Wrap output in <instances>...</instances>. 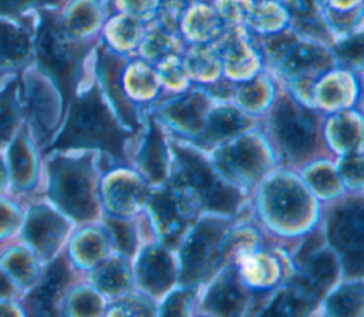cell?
<instances>
[{
	"label": "cell",
	"mask_w": 364,
	"mask_h": 317,
	"mask_svg": "<svg viewBox=\"0 0 364 317\" xmlns=\"http://www.w3.org/2000/svg\"><path fill=\"white\" fill-rule=\"evenodd\" d=\"M124 139L125 132L115 125L101 101L100 92L94 88L71 105L65 128L53 148H100L117 161H124Z\"/></svg>",
	"instance_id": "obj_1"
},
{
	"label": "cell",
	"mask_w": 364,
	"mask_h": 317,
	"mask_svg": "<svg viewBox=\"0 0 364 317\" xmlns=\"http://www.w3.org/2000/svg\"><path fill=\"white\" fill-rule=\"evenodd\" d=\"M37 55L41 67L54 80L67 101L78 78L82 50L68 38L58 20L50 13L41 14L37 34Z\"/></svg>",
	"instance_id": "obj_2"
},
{
	"label": "cell",
	"mask_w": 364,
	"mask_h": 317,
	"mask_svg": "<svg viewBox=\"0 0 364 317\" xmlns=\"http://www.w3.org/2000/svg\"><path fill=\"white\" fill-rule=\"evenodd\" d=\"M53 196L75 217H88L92 210L90 183L78 163L63 162L53 168Z\"/></svg>",
	"instance_id": "obj_3"
},
{
	"label": "cell",
	"mask_w": 364,
	"mask_h": 317,
	"mask_svg": "<svg viewBox=\"0 0 364 317\" xmlns=\"http://www.w3.org/2000/svg\"><path fill=\"white\" fill-rule=\"evenodd\" d=\"M181 172L183 178L203 196L209 208L230 212L235 209L236 192L219 183L206 163L188 151H178Z\"/></svg>",
	"instance_id": "obj_4"
},
{
	"label": "cell",
	"mask_w": 364,
	"mask_h": 317,
	"mask_svg": "<svg viewBox=\"0 0 364 317\" xmlns=\"http://www.w3.org/2000/svg\"><path fill=\"white\" fill-rule=\"evenodd\" d=\"M274 129L283 146L293 155H304L314 142L313 121L306 111L283 101L274 112Z\"/></svg>",
	"instance_id": "obj_5"
},
{
	"label": "cell",
	"mask_w": 364,
	"mask_h": 317,
	"mask_svg": "<svg viewBox=\"0 0 364 317\" xmlns=\"http://www.w3.org/2000/svg\"><path fill=\"white\" fill-rule=\"evenodd\" d=\"M64 233V222L47 208H36L31 210L27 226V240L43 254H50L58 245Z\"/></svg>",
	"instance_id": "obj_6"
},
{
	"label": "cell",
	"mask_w": 364,
	"mask_h": 317,
	"mask_svg": "<svg viewBox=\"0 0 364 317\" xmlns=\"http://www.w3.org/2000/svg\"><path fill=\"white\" fill-rule=\"evenodd\" d=\"M67 273L65 264L61 260H57L50 266L43 283L28 297V306L34 314L53 313L51 308L68 280Z\"/></svg>",
	"instance_id": "obj_7"
},
{
	"label": "cell",
	"mask_w": 364,
	"mask_h": 317,
	"mask_svg": "<svg viewBox=\"0 0 364 317\" xmlns=\"http://www.w3.org/2000/svg\"><path fill=\"white\" fill-rule=\"evenodd\" d=\"M27 108L33 124L41 139L48 138L53 129V97L47 91V87L37 81V78H30L27 82Z\"/></svg>",
	"instance_id": "obj_8"
},
{
	"label": "cell",
	"mask_w": 364,
	"mask_h": 317,
	"mask_svg": "<svg viewBox=\"0 0 364 317\" xmlns=\"http://www.w3.org/2000/svg\"><path fill=\"white\" fill-rule=\"evenodd\" d=\"M30 54V37L26 30L0 20V68H11Z\"/></svg>",
	"instance_id": "obj_9"
},
{
	"label": "cell",
	"mask_w": 364,
	"mask_h": 317,
	"mask_svg": "<svg viewBox=\"0 0 364 317\" xmlns=\"http://www.w3.org/2000/svg\"><path fill=\"white\" fill-rule=\"evenodd\" d=\"M216 230L209 229L208 226L199 229L192 237L191 243L186 246L185 252V273L191 279H198L205 274L210 264V259L215 249V236Z\"/></svg>",
	"instance_id": "obj_10"
},
{
	"label": "cell",
	"mask_w": 364,
	"mask_h": 317,
	"mask_svg": "<svg viewBox=\"0 0 364 317\" xmlns=\"http://www.w3.org/2000/svg\"><path fill=\"white\" fill-rule=\"evenodd\" d=\"M284 54L282 57L283 64L287 71L294 74L311 72L323 68L327 57L317 48L306 44H294L291 41H284Z\"/></svg>",
	"instance_id": "obj_11"
},
{
	"label": "cell",
	"mask_w": 364,
	"mask_h": 317,
	"mask_svg": "<svg viewBox=\"0 0 364 317\" xmlns=\"http://www.w3.org/2000/svg\"><path fill=\"white\" fill-rule=\"evenodd\" d=\"M9 158L16 186L20 189L31 188L36 178V161L31 146L24 135H18L10 149Z\"/></svg>",
	"instance_id": "obj_12"
},
{
	"label": "cell",
	"mask_w": 364,
	"mask_h": 317,
	"mask_svg": "<svg viewBox=\"0 0 364 317\" xmlns=\"http://www.w3.org/2000/svg\"><path fill=\"white\" fill-rule=\"evenodd\" d=\"M361 208L344 209L333 223V239L336 245L351 249V246H361Z\"/></svg>",
	"instance_id": "obj_13"
},
{
	"label": "cell",
	"mask_w": 364,
	"mask_h": 317,
	"mask_svg": "<svg viewBox=\"0 0 364 317\" xmlns=\"http://www.w3.org/2000/svg\"><path fill=\"white\" fill-rule=\"evenodd\" d=\"M18 84L10 81L0 91V144L9 141L20 119V104L17 98Z\"/></svg>",
	"instance_id": "obj_14"
},
{
	"label": "cell",
	"mask_w": 364,
	"mask_h": 317,
	"mask_svg": "<svg viewBox=\"0 0 364 317\" xmlns=\"http://www.w3.org/2000/svg\"><path fill=\"white\" fill-rule=\"evenodd\" d=\"M172 276V269L165 253L152 250L146 253L141 260V277L146 287L162 290L168 286Z\"/></svg>",
	"instance_id": "obj_15"
},
{
	"label": "cell",
	"mask_w": 364,
	"mask_h": 317,
	"mask_svg": "<svg viewBox=\"0 0 364 317\" xmlns=\"http://www.w3.org/2000/svg\"><path fill=\"white\" fill-rule=\"evenodd\" d=\"M142 168L152 179H161L165 171V152L162 146L161 132L156 125H151L149 136L146 139V145L141 155Z\"/></svg>",
	"instance_id": "obj_16"
},
{
	"label": "cell",
	"mask_w": 364,
	"mask_h": 317,
	"mask_svg": "<svg viewBox=\"0 0 364 317\" xmlns=\"http://www.w3.org/2000/svg\"><path fill=\"white\" fill-rule=\"evenodd\" d=\"M242 128H245L242 115L232 108H222L212 115L206 135L210 139H220L240 131Z\"/></svg>",
	"instance_id": "obj_17"
},
{
	"label": "cell",
	"mask_w": 364,
	"mask_h": 317,
	"mask_svg": "<svg viewBox=\"0 0 364 317\" xmlns=\"http://www.w3.org/2000/svg\"><path fill=\"white\" fill-rule=\"evenodd\" d=\"M336 274V266L331 254L321 253L307 263L306 280L311 289H321L331 283Z\"/></svg>",
	"instance_id": "obj_18"
},
{
	"label": "cell",
	"mask_w": 364,
	"mask_h": 317,
	"mask_svg": "<svg viewBox=\"0 0 364 317\" xmlns=\"http://www.w3.org/2000/svg\"><path fill=\"white\" fill-rule=\"evenodd\" d=\"M4 266L10 272V274H13L21 283L31 280L36 272L31 256L27 252H23V249H16L7 253L4 259Z\"/></svg>",
	"instance_id": "obj_19"
},
{
	"label": "cell",
	"mask_w": 364,
	"mask_h": 317,
	"mask_svg": "<svg viewBox=\"0 0 364 317\" xmlns=\"http://www.w3.org/2000/svg\"><path fill=\"white\" fill-rule=\"evenodd\" d=\"M274 209L282 215H294L303 208V196L297 188L283 185L273 192Z\"/></svg>",
	"instance_id": "obj_20"
},
{
	"label": "cell",
	"mask_w": 364,
	"mask_h": 317,
	"mask_svg": "<svg viewBox=\"0 0 364 317\" xmlns=\"http://www.w3.org/2000/svg\"><path fill=\"white\" fill-rule=\"evenodd\" d=\"M239 299L240 293L237 291L235 283H232V279H228L215 287L210 300L216 310H220V313L225 314H232V310L239 304Z\"/></svg>",
	"instance_id": "obj_21"
},
{
	"label": "cell",
	"mask_w": 364,
	"mask_h": 317,
	"mask_svg": "<svg viewBox=\"0 0 364 317\" xmlns=\"http://www.w3.org/2000/svg\"><path fill=\"white\" fill-rule=\"evenodd\" d=\"M154 209L161 225V229L168 236H173L179 227V219L171 199L166 195H161L154 200Z\"/></svg>",
	"instance_id": "obj_22"
},
{
	"label": "cell",
	"mask_w": 364,
	"mask_h": 317,
	"mask_svg": "<svg viewBox=\"0 0 364 317\" xmlns=\"http://www.w3.org/2000/svg\"><path fill=\"white\" fill-rule=\"evenodd\" d=\"M57 0H0V14L17 17L31 7L55 3Z\"/></svg>",
	"instance_id": "obj_23"
},
{
	"label": "cell",
	"mask_w": 364,
	"mask_h": 317,
	"mask_svg": "<svg viewBox=\"0 0 364 317\" xmlns=\"http://www.w3.org/2000/svg\"><path fill=\"white\" fill-rule=\"evenodd\" d=\"M124 279V272L118 264H108L101 270L100 286L107 290H117L122 286Z\"/></svg>",
	"instance_id": "obj_24"
},
{
	"label": "cell",
	"mask_w": 364,
	"mask_h": 317,
	"mask_svg": "<svg viewBox=\"0 0 364 317\" xmlns=\"http://www.w3.org/2000/svg\"><path fill=\"white\" fill-rule=\"evenodd\" d=\"M18 223V212L9 203L0 202V236H7Z\"/></svg>",
	"instance_id": "obj_25"
},
{
	"label": "cell",
	"mask_w": 364,
	"mask_h": 317,
	"mask_svg": "<svg viewBox=\"0 0 364 317\" xmlns=\"http://www.w3.org/2000/svg\"><path fill=\"white\" fill-rule=\"evenodd\" d=\"M109 226L112 229V232H115V239L119 245L121 249H124V252H131L132 249V232L128 226H125L124 223L119 222H109Z\"/></svg>",
	"instance_id": "obj_26"
},
{
	"label": "cell",
	"mask_w": 364,
	"mask_h": 317,
	"mask_svg": "<svg viewBox=\"0 0 364 317\" xmlns=\"http://www.w3.org/2000/svg\"><path fill=\"white\" fill-rule=\"evenodd\" d=\"M340 54L344 60L348 61H360L361 60V37L351 38L343 44H340Z\"/></svg>",
	"instance_id": "obj_27"
},
{
	"label": "cell",
	"mask_w": 364,
	"mask_h": 317,
	"mask_svg": "<svg viewBox=\"0 0 364 317\" xmlns=\"http://www.w3.org/2000/svg\"><path fill=\"white\" fill-rule=\"evenodd\" d=\"M10 293H11V281L3 272H0V297H6Z\"/></svg>",
	"instance_id": "obj_28"
},
{
	"label": "cell",
	"mask_w": 364,
	"mask_h": 317,
	"mask_svg": "<svg viewBox=\"0 0 364 317\" xmlns=\"http://www.w3.org/2000/svg\"><path fill=\"white\" fill-rule=\"evenodd\" d=\"M3 179H4V166H3V162L0 161V189L3 186Z\"/></svg>",
	"instance_id": "obj_29"
}]
</instances>
